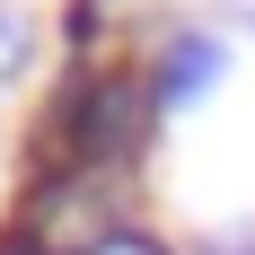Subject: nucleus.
I'll use <instances>...</instances> for the list:
<instances>
[{
  "instance_id": "20e7f679",
  "label": "nucleus",
  "mask_w": 255,
  "mask_h": 255,
  "mask_svg": "<svg viewBox=\"0 0 255 255\" xmlns=\"http://www.w3.org/2000/svg\"><path fill=\"white\" fill-rule=\"evenodd\" d=\"M194 255H255V220H229V229H203Z\"/></svg>"
},
{
  "instance_id": "f257e3e1",
  "label": "nucleus",
  "mask_w": 255,
  "mask_h": 255,
  "mask_svg": "<svg viewBox=\"0 0 255 255\" xmlns=\"http://www.w3.org/2000/svg\"><path fill=\"white\" fill-rule=\"evenodd\" d=\"M150 132H158L150 79H132L124 62H106V71H79L71 88H62L44 150L62 158V167H79V176H115V167H132V150H141Z\"/></svg>"
},
{
  "instance_id": "f03ea898",
  "label": "nucleus",
  "mask_w": 255,
  "mask_h": 255,
  "mask_svg": "<svg viewBox=\"0 0 255 255\" xmlns=\"http://www.w3.org/2000/svg\"><path fill=\"white\" fill-rule=\"evenodd\" d=\"M220 79H229V35L176 26V35L158 44V62H150V115H158V124H167V115H194Z\"/></svg>"
},
{
  "instance_id": "423d86ee",
  "label": "nucleus",
  "mask_w": 255,
  "mask_h": 255,
  "mask_svg": "<svg viewBox=\"0 0 255 255\" xmlns=\"http://www.w3.org/2000/svg\"><path fill=\"white\" fill-rule=\"evenodd\" d=\"M229 9H238V18H247V26H255V0H229Z\"/></svg>"
},
{
  "instance_id": "7ed1b4c3",
  "label": "nucleus",
  "mask_w": 255,
  "mask_h": 255,
  "mask_svg": "<svg viewBox=\"0 0 255 255\" xmlns=\"http://www.w3.org/2000/svg\"><path fill=\"white\" fill-rule=\"evenodd\" d=\"M26 62H35V18H26L18 0H0V88H9Z\"/></svg>"
},
{
  "instance_id": "39448f33",
  "label": "nucleus",
  "mask_w": 255,
  "mask_h": 255,
  "mask_svg": "<svg viewBox=\"0 0 255 255\" xmlns=\"http://www.w3.org/2000/svg\"><path fill=\"white\" fill-rule=\"evenodd\" d=\"M97 255H176V247H158L150 229H106V247Z\"/></svg>"
}]
</instances>
